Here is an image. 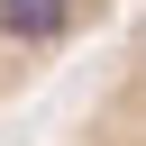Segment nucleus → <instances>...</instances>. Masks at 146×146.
Wrapping results in <instances>:
<instances>
[{
    "label": "nucleus",
    "mask_w": 146,
    "mask_h": 146,
    "mask_svg": "<svg viewBox=\"0 0 146 146\" xmlns=\"http://www.w3.org/2000/svg\"><path fill=\"white\" fill-rule=\"evenodd\" d=\"M119 9L128 0H0V100L27 91L82 36H100V18H119Z\"/></svg>",
    "instance_id": "f257e3e1"
}]
</instances>
